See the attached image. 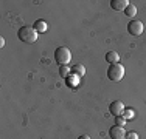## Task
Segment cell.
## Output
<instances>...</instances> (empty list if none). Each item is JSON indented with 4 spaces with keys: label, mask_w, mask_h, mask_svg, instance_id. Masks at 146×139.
Returning a JSON list of instances; mask_svg holds the SVG:
<instances>
[{
    "label": "cell",
    "mask_w": 146,
    "mask_h": 139,
    "mask_svg": "<svg viewBox=\"0 0 146 139\" xmlns=\"http://www.w3.org/2000/svg\"><path fill=\"white\" fill-rule=\"evenodd\" d=\"M17 37L25 43H34L37 40V31L33 26H22L17 31Z\"/></svg>",
    "instance_id": "cell-1"
},
{
    "label": "cell",
    "mask_w": 146,
    "mask_h": 139,
    "mask_svg": "<svg viewBox=\"0 0 146 139\" xmlns=\"http://www.w3.org/2000/svg\"><path fill=\"white\" fill-rule=\"evenodd\" d=\"M54 60L58 62L61 67L64 65H68L72 60V53L67 47H59L56 51H54Z\"/></svg>",
    "instance_id": "cell-2"
},
{
    "label": "cell",
    "mask_w": 146,
    "mask_h": 139,
    "mask_svg": "<svg viewBox=\"0 0 146 139\" xmlns=\"http://www.w3.org/2000/svg\"><path fill=\"white\" fill-rule=\"evenodd\" d=\"M107 77L112 82H120L124 77V67L121 64L109 65V68H107Z\"/></svg>",
    "instance_id": "cell-3"
},
{
    "label": "cell",
    "mask_w": 146,
    "mask_h": 139,
    "mask_svg": "<svg viewBox=\"0 0 146 139\" xmlns=\"http://www.w3.org/2000/svg\"><path fill=\"white\" fill-rule=\"evenodd\" d=\"M143 30H145L143 22H140V20H137V19L131 20L129 25H127V31H129V34H131V36H135V37L141 36V34H143Z\"/></svg>",
    "instance_id": "cell-4"
},
{
    "label": "cell",
    "mask_w": 146,
    "mask_h": 139,
    "mask_svg": "<svg viewBox=\"0 0 146 139\" xmlns=\"http://www.w3.org/2000/svg\"><path fill=\"white\" fill-rule=\"evenodd\" d=\"M123 111H124V104L121 102V100H113L109 105V113L115 117L123 116Z\"/></svg>",
    "instance_id": "cell-5"
},
{
    "label": "cell",
    "mask_w": 146,
    "mask_h": 139,
    "mask_svg": "<svg viewBox=\"0 0 146 139\" xmlns=\"http://www.w3.org/2000/svg\"><path fill=\"white\" fill-rule=\"evenodd\" d=\"M109 136H110V139H124V138H126L124 127H118V125L110 127L109 128Z\"/></svg>",
    "instance_id": "cell-6"
},
{
    "label": "cell",
    "mask_w": 146,
    "mask_h": 139,
    "mask_svg": "<svg viewBox=\"0 0 146 139\" xmlns=\"http://www.w3.org/2000/svg\"><path fill=\"white\" fill-rule=\"evenodd\" d=\"M129 5V0H110V8L113 11H124Z\"/></svg>",
    "instance_id": "cell-7"
},
{
    "label": "cell",
    "mask_w": 146,
    "mask_h": 139,
    "mask_svg": "<svg viewBox=\"0 0 146 139\" xmlns=\"http://www.w3.org/2000/svg\"><path fill=\"white\" fill-rule=\"evenodd\" d=\"M106 60L109 62L110 65H113V64H120V54H118L117 51H109V53L106 54Z\"/></svg>",
    "instance_id": "cell-8"
},
{
    "label": "cell",
    "mask_w": 146,
    "mask_h": 139,
    "mask_svg": "<svg viewBox=\"0 0 146 139\" xmlns=\"http://www.w3.org/2000/svg\"><path fill=\"white\" fill-rule=\"evenodd\" d=\"M33 28L37 31V34H39V33H45V31L48 30V25H47L45 20H36L34 25H33Z\"/></svg>",
    "instance_id": "cell-9"
},
{
    "label": "cell",
    "mask_w": 146,
    "mask_h": 139,
    "mask_svg": "<svg viewBox=\"0 0 146 139\" xmlns=\"http://www.w3.org/2000/svg\"><path fill=\"white\" fill-rule=\"evenodd\" d=\"M72 70V74H76L78 77H84V74H86V68H84V65L82 64H78V65H75Z\"/></svg>",
    "instance_id": "cell-10"
},
{
    "label": "cell",
    "mask_w": 146,
    "mask_h": 139,
    "mask_svg": "<svg viewBox=\"0 0 146 139\" xmlns=\"http://www.w3.org/2000/svg\"><path fill=\"white\" fill-rule=\"evenodd\" d=\"M124 14H126L127 17H134L135 14H137V6H135L134 3H129V5H127V8L124 9Z\"/></svg>",
    "instance_id": "cell-11"
},
{
    "label": "cell",
    "mask_w": 146,
    "mask_h": 139,
    "mask_svg": "<svg viewBox=\"0 0 146 139\" xmlns=\"http://www.w3.org/2000/svg\"><path fill=\"white\" fill-rule=\"evenodd\" d=\"M70 73H72V70L68 68L67 65H64V67H61V68H59V74H61V77H64V79H67Z\"/></svg>",
    "instance_id": "cell-12"
},
{
    "label": "cell",
    "mask_w": 146,
    "mask_h": 139,
    "mask_svg": "<svg viewBox=\"0 0 146 139\" xmlns=\"http://www.w3.org/2000/svg\"><path fill=\"white\" fill-rule=\"evenodd\" d=\"M135 116V111L132 110V108H124V111H123V117L124 119H132V117Z\"/></svg>",
    "instance_id": "cell-13"
},
{
    "label": "cell",
    "mask_w": 146,
    "mask_h": 139,
    "mask_svg": "<svg viewBox=\"0 0 146 139\" xmlns=\"http://www.w3.org/2000/svg\"><path fill=\"white\" fill-rule=\"evenodd\" d=\"M124 124H126V119H124L123 116L115 117V125H118V127H124Z\"/></svg>",
    "instance_id": "cell-14"
},
{
    "label": "cell",
    "mask_w": 146,
    "mask_h": 139,
    "mask_svg": "<svg viewBox=\"0 0 146 139\" xmlns=\"http://www.w3.org/2000/svg\"><path fill=\"white\" fill-rule=\"evenodd\" d=\"M124 139H138V134L135 131H126V138Z\"/></svg>",
    "instance_id": "cell-15"
},
{
    "label": "cell",
    "mask_w": 146,
    "mask_h": 139,
    "mask_svg": "<svg viewBox=\"0 0 146 139\" xmlns=\"http://www.w3.org/2000/svg\"><path fill=\"white\" fill-rule=\"evenodd\" d=\"M3 47H5V39L0 37V48H3Z\"/></svg>",
    "instance_id": "cell-16"
},
{
    "label": "cell",
    "mask_w": 146,
    "mask_h": 139,
    "mask_svg": "<svg viewBox=\"0 0 146 139\" xmlns=\"http://www.w3.org/2000/svg\"><path fill=\"white\" fill-rule=\"evenodd\" d=\"M78 139H90V136H89V134H81Z\"/></svg>",
    "instance_id": "cell-17"
}]
</instances>
